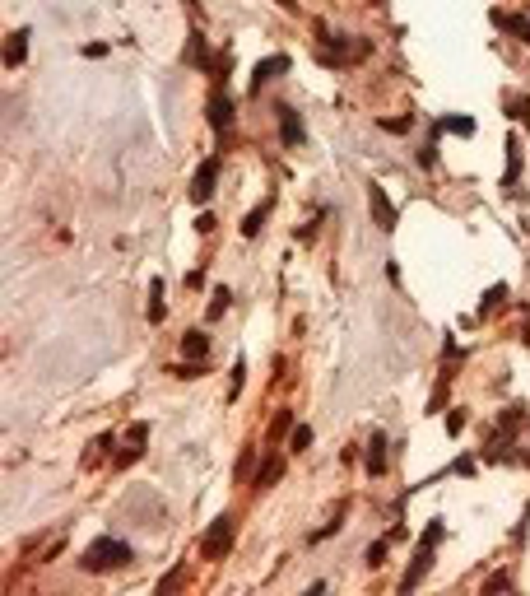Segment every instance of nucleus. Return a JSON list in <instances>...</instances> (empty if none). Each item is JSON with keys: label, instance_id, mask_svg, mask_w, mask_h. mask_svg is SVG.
<instances>
[{"label": "nucleus", "instance_id": "obj_1", "mask_svg": "<svg viewBox=\"0 0 530 596\" xmlns=\"http://www.w3.org/2000/svg\"><path fill=\"white\" fill-rule=\"evenodd\" d=\"M135 554H131V545L126 540H112V536H102V540H93L84 550V559H79V568L84 573H107V568H122V563H131Z\"/></svg>", "mask_w": 530, "mask_h": 596}, {"label": "nucleus", "instance_id": "obj_2", "mask_svg": "<svg viewBox=\"0 0 530 596\" xmlns=\"http://www.w3.org/2000/svg\"><path fill=\"white\" fill-rule=\"evenodd\" d=\"M232 531H237L232 513H219V518H214V527L200 536V554H205V559H223V554H228V545H232Z\"/></svg>", "mask_w": 530, "mask_h": 596}, {"label": "nucleus", "instance_id": "obj_3", "mask_svg": "<svg viewBox=\"0 0 530 596\" xmlns=\"http://www.w3.org/2000/svg\"><path fill=\"white\" fill-rule=\"evenodd\" d=\"M214 182H219V154H214V158H205V163L196 168V182H191V201H196V205H205V201L214 196Z\"/></svg>", "mask_w": 530, "mask_h": 596}, {"label": "nucleus", "instance_id": "obj_4", "mask_svg": "<svg viewBox=\"0 0 530 596\" xmlns=\"http://www.w3.org/2000/svg\"><path fill=\"white\" fill-rule=\"evenodd\" d=\"M367 205H372V219H377V228H396V205L387 201V192H382L377 182H367Z\"/></svg>", "mask_w": 530, "mask_h": 596}, {"label": "nucleus", "instance_id": "obj_5", "mask_svg": "<svg viewBox=\"0 0 530 596\" xmlns=\"http://www.w3.org/2000/svg\"><path fill=\"white\" fill-rule=\"evenodd\" d=\"M205 117H210V126H214L219 135L232 126V103H228V93H223V89L210 93V107H205Z\"/></svg>", "mask_w": 530, "mask_h": 596}, {"label": "nucleus", "instance_id": "obj_6", "mask_svg": "<svg viewBox=\"0 0 530 596\" xmlns=\"http://www.w3.org/2000/svg\"><path fill=\"white\" fill-rule=\"evenodd\" d=\"M144 438H149V424H131V433H126V448L117 452V462H122V466H131L135 457L144 452Z\"/></svg>", "mask_w": 530, "mask_h": 596}, {"label": "nucleus", "instance_id": "obj_7", "mask_svg": "<svg viewBox=\"0 0 530 596\" xmlns=\"http://www.w3.org/2000/svg\"><path fill=\"white\" fill-rule=\"evenodd\" d=\"M428 563H432V540H423V545H419V559L409 563V573H405V578H400V592H409V587L419 583V578H423V573H428Z\"/></svg>", "mask_w": 530, "mask_h": 596}, {"label": "nucleus", "instance_id": "obj_8", "mask_svg": "<svg viewBox=\"0 0 530 596\" xmlns=\"http://www.w3.org/2000/svg\"><path fill=\"white\" fill-rule=\"evenodd\" d=\"M284 70H288V57H270V61H261V66H256V75H252V93H261V89H265V79L284 75Z\"/></svg>", "mask_w": 530, "mask_h": 596}, {"label": "nucleus", "instance_id": "obj_9", "mask_svg": "<svg viewBox=\"0 0 530 596\" xmlns=\"http://www.w3.org/2000/svg\"><path fill=\"white\" fill-rule=\"evenodd\" d=\"M23 57H28V28H19V33L5 37V66H23Z\"/></svg>", "mask_w": 530, "mask_h": 596}, {"label": "nucleus", "instance_id": "obj_10", "mask_svg": "<svg viewBox=\"0 0 530 596\" xmlns=\"http://www.w3.org/2000/svg\"><path fill=\"white\" fill-rule=\"evenodd\" d=\"M387 433H372V443H367V475H382L387 471Z\"/></svg>", "mask_w": 530, "mask_h": 596}, {"label": "nucleus", "instance_id": "obj_11", "mask_svg": "<svg viewBox=\"0 0 530 596\" xmlns=\"http://www.w3.org/2000/svg\"><path fill=\"white\" fill-rule=\"evenodd\" d=\"M279 112V131H284V145H302V122L293 107H275Z\"/></svg>", "mask_w": 530, "mask_h": 596}, {"label": "nucleus", "instance_id": "obj_12", "mask_svg": "<svg viewBox=\"0 0 530 596\" xmlns=\"http://www.w3.org/2000/svg\"><path fill=\"white\" fill-rule=\"evenodd\" d=\"M493 23H497V28H507L512 37H521V42H530V19H521V14H497L493 10Z\"/></svg>", "mask_w": 530, "mask_h": 596}, {"label": "nucleus", "instance_id": "obj_13", "mask_svg": "<svg viewBox=\"0 0 530 596\" xmlns=\"http://www.w3.org/2000/svg\"><path fill=\"white\" fill-rule=\"evenodd\" d=\"M163 298H167V293H163V275H154V280H149V322H154V327L163 322V312H167Z\"/></svg>", "mask_w": 530, "mask_h": 596}, {"label": "nucleus", "instance_id": "obj_14", "mask_svg": "<svg viewBox=\"0 0 530 596\" xmlns=\"http://www.w3.org/2000/svg\"><path fill=\"white\" fill-rule=\"evenodd\" d=\"M205 349H210V336H205V331H187V336H182V354H187V359H205Z\"/></svg>", "mask_w": 530, "mask_h": 596}, {"label": "nucleus", "instance_id": "obj_15", "mask_svg": "<svg viewBox=\"0 0 530 596\" xmlns=\"http://www.w3.org/2000/svg\"><path fill=\"white\" fill-rule=\"evenodd\" d=\"M279 475H284V462H279V457H270V462H265L261 471L252 475V484H256V489H270V484H275Z\"/></svg>", "mask_w": 530, "mask_h": 596}, {"label": "nucleus", "instance_id": "obj_16", "mask_svg": "<svg viewBox=\"0 0 530 596\" xmlns=\"http://www.w3.org/2000/svg\"><path fill=\"white\" fill-rule=\"evenodd\" d=\"M270 205H275V201H261V205H256V210L242 219V233H247V238H256V233H261V224H265V214H270Z\"/></svg>", "mask_w": 530, "mask_h": 596}, {"label": "nucleus", "instance_id": "obj_17", "mask_svg": "<svg viewBox=\"0 0 530 596\" xmlns=\"http://www.w3.org/2000/svg\"><path fill=\"white\" fill-rule=\"evenodd\" d=\"M284 433H293V410H275V424H270V443H279Z\"/></svg>", "mask_w": 530, "mask_h": 596}, {"label": "nucleus", "instance_id": "obj_18", "mask_svg": "<svg viewBox=\"0 0 530 596\" xmlns=\"http://www.w3.org/2000/svg\"><path fill=\"white\" fill-rule=\"evenodd\" d=\"M517 173H521V140L512 135V140H507V187L517 182Z\"/></svg>", "mask_w": 530, "mask_h": 596}, {"label": "nucleus", "instance_id": "obj_19", "mask_svg": "<svg viewBox=\"0 0 530 596\" xmlns=\"http://www.w3.org/2000/svg\"><path fill=\"white\" fill-rule=\"evenodd\" d=\"M288 448H293V452H307V448H312V424H293V433H288Z\"/></svg>", "mask_w": 530, "mask_h": 596}, {"label": "nucleus", "instance_id": "obj_20", "mask_svg": "<svg viewBox=\"0 0 530 596\" xmlns=\"http://www.w3.org/2000/svg\"><path fill=\"white\" fill-rule=\"evenodd\" d=\"M502 298H507V284H493V289L484 293V303H479V317H488L497 303H502Z\"/></svg>", "mask_w": 530, "mask_h": 596}, {"label": "nucleus", "instance_id": "obj_21", "mask_svg": "<svg viewBox=\"0 0 530 596\" xmlns=\"http://www.w3.org/2000/svg\"><path fill=\"white\" fill-rule=\"evenodd\" d=\"M442 131H456V135H470V131H475V122H470V117H447V122H442Z\"/></svg>", "mask_w": 530, "mask_h": 596}, {"label": "nucleus", "instance_id": "obj_22", "mask_svg": "<svg viewBox=\"0 0 530 596\" xmlns=\"http://www.w3.org/2000/svg\"><path fill=\"white\" fill-rule=\"evenodd\" d=\"M228 298H232V293H228V289H214V303H210V317H223V312H228Z\"/></svg>", "mask_w": 530, "mask_h": 596}, {"label": "nucleus", "instance_id": "obj_23", "mask_svg": "<svg viewBox=\"0 0 530 596\" xmlns=\"http://www.w3.org/2000/svg\"><path fill=\"white\" fill-rule=\"evenodd\" d=\"M382 563H387V545H382V540H377L372 550H367V568H382Z\"/></svg>", "mask_w": 530, "mask_h": 596}, {"label": "nucleus", "instance_id": "obj_24", "mask_svg": "<svg viewBox=\"0 0 530 596\" xmlns=\"http://www.w3.org/2000/svg\"><path fill=\"white\" fill-rule=\"evenodd\" d=\"M461 428H465V415H461V410H452V415H447V433H461Z\"/></svg>", "mask_w": 530, "mask_h": 596}, {"label": "nucleus", "instance_id": "obj_25", "mask_svg": "<svg viewBox=\"0 0 530 596\" xmlns=\"http://www.w3.org/2000/svg\"><path fill=\"white\" fill-rule=\"evenodd\" d=\"M196 228H200V233H214V214H210V210H200V219H196Z\"/></svg>", "mask_w": 530, "mask_h": 596}, {"label": "nucleus", "instance_id": "obj_26", "mask_svg": "<svg viewBox=\"0 0 530 596\" xmlns=\"http://www.w3.org/2000/svg\"><path fill=\"white\" fill-rule=\"evenodd\" d=\"M177 583H182V568H172V573H167V578H163V583H158V592H172V587H177Z\"/></svg>", "mask_w": 530, "mask_h": 596}, {"label": "nucleus", "instance_id": "obj_27", "mask_svg": "<svg viewBox=\"0 0 530 596\" xmlns=\"http://www.w3.org/2000/svg\"><path fill=\"white\" fill-rule=\"evenodd\" d=\"M172 373H177V378H200V368H196V363H177Z\"/></svg>", "mask_w": 530, "mask_h": 596}, {"label": "nucleus", "instance_id": "obj_28", "mask_svg": "<svg viewBox=\"0 0 530 596\" xmlns=\"http://www.w3.org/2000/svg\"><path fill=\"white\" fill-rule=\"evenodd\" d=\"M252 462H256L252 452H242V457H237V475H252Z\"/></svg>", "mask_w": 530, "mask_h": 596}, {"label": "nucleus", "instance_id": "obj_29", "mask_svg": "<svg viewBox=\"0 0 530 596\" xmlns=\"http://www.w3.org/2000/svg\"><path fill=\"white\" fill-rule=\"evenodd\" d=\"M382 131H409V117H396V122H382Z\"/></svg>", "mask_w": 530, "mask_h": 596}, {"label": "nucleus", "instance_id": "obj_30", "mask_svg": "<svg viewBox=\"0 0 530 596\" xmlns=\"http://www.w3.org/2000/svg\"><path fill=\"white\" fill-rule=\"evenodd\" d=\"M279 10H288V14H298V0H279Z\"/></svg>", "mask_w": 530, "mask_h": 596}]
</instances>
